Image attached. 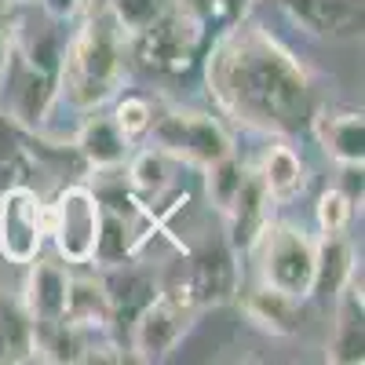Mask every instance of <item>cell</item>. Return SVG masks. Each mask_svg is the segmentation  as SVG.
Listing matches in <instances>:
<instances>
[{"label":"cell","instance_id":"cell-7","mask_svg":"<svg viewBox=\"0 0 365 365\" xmlns=\"http://www.w3.org/2000/svg\"><path fill=\"white\" fill-rule=\"evenodd\" d=\"M146 135H150V146L165 150L168 158L190 168H205L234 150L230 132L220 125V117L201 113V110H179V106L154 110Z\"/></svg>","mask_w":365,"mask_h":365},{"label":"cell","instance_id":"cell-23","mask_svg":"<svg viewBox=\"0 0 365 365\" xmlns=\"http://www.w3.org/2000/svg\"><path fill=\"white\" fill-rule=\"evenodd\" d=\"M0 361H34V322L19 296L0 292Z\"/></svg>","mask_w":365,"mask_h":365},{"label":"cell","instance_id":"cell-6","mask_svg":"<svg viewBox=\"0 0 365 365\" xmlns=\"http://www.w3.org/2000/svg\"><path fill=\"white\" fill-rule=\"evenodd\" d=\"M103 234V201L96 187L70 182L48 205V237L66 267H91Z\"/></svg>","mask_w":365,"mask_h":365},{"label":"cell","instance_id":"cell-25","mask_svg":"<svg viewBox=\"0 0 365 365\" xmlns=\"http://www.w3.org/2000/svg\"><path fill=\"white\" fill-rule=\"evenodd\" d=\"M358 208H361V205H354V201H351V194H347V190H340V187L322 190V197H318V205H314V223H318L322 237L347 234V230H351V223H354V212H358Z\"/></svg>","mask_w":365,"mask_h":365},{"label":"cell","instance_id":"cell-3","mask_svg":"<svg viewBox=\"0 0 365 365\" xmlns=\"http://www.w3.org/2000/svg\"><path fill=\"white\" fill-rule=\"evenodd\" d=\"M44 15L41 26L11 15V48L0 70V113L11 125L41 132L58 103V58H63V29Z\"/></svg>","mask_w":365,"mask_h":365},{"label":"cell","instance_id":"cell-29","mask_svg":"<svg viewBox=\"0 0 365 365\" xmlns=\"http://www.w3.org/2000/svg\"><path fill=\"white\" fill-rule=\"evenodd\" d=\"M245 4H256V0H245Z\"/></svg>","mask_w":365,"mask_h":365},{"label":"cell","instance_id":"cell-19","mask_svg":"<svg viewBox=\"0 0 365 365\" xmlns=\"http://www.w3.org/2000/svg\"><path fill=\"white\" fill-rule=\"evenodd\" d=\"M241 311H245V318L256 329L270 332V336H296L299 332V299L282 296L259 282H256V289L241 296Z\"/></svg>","mask_w":365,"mask_h":365},{"label":"cell","instance_id":"cell-18","mask_svg":"<svg viewBox=\"0 0 365 365\" xmlns=\"http://www.w3.org/2000/svg\"><path fill=\"white\" fill-rule=\"evenodd\" d=\"M103 289L110 296V318H113V325H132V318L158 296L161 285H158V274L154 270L135 267L128 259V263L110 267V274L103 278Z\"/></svg>","mask_w":365,"mask_h":365},{"label":"cell","instance_id":"cell-1","mask_svg":"<svg viewBox=\"0 0 365 365\" xmlns=\"http://www.w3.org/2000/svg\"><path fill=\"white\" fill-rule=\"evenodd\" d=\"M205 84L220 113L249 132L292 139L314 113L299 58L259 22L237 15L205 51Z\"/></svg>","mask_w":365,"mask_h":365},{"label":"cell","instance_id":"cell-2","mask_svg":"<svg viewBox=\"0 0 365 365\" xmlns=\"http://www.w3.org/2000/svg\"><path fill=\"white\" fill-rule=\"evenodd\" d=\"M128 73V34L106 4H84V19L63 44L58 58V106L84 117L103 110Z\"/></svg>","mask_w":365,"mask_h":365},{"label":"cell","instance_id":"cell-8","mask_svg":"<svg viewBox=\"0 0 365 365\" xmlns=\"http://www.w3.org/2000/svg\"><path fill=\"white\" fill-rule=\"evenodd\" d=\"M48 241V205L44 197L26 187L11 182L0 190V259L11 267H26L44 252Z\"/></svg>","mask_w":365,"mask_h":365},{"label":"cell","instance_id":"cell-5","mask_svg":"<svg viewBox=\"0 0 365 365\" xmlns=\"http://www.w3.org/2000/svg\"><path fill=\"white\" fill-rule=\"evenodd\" d=\"M205 34L208 29L194 15L168 4L154 22H146L139 34L128 37V58H135V63L146 66L150 73L179 77L201 58Z\"/></svg>","mask_w":365,"mask_h":365},{"label":"cell","instance_id":"cell-10","mask_svg":"<svg viewBox=\"0 0 365 365\" xmlns=\"http://www.w3.org/2000/svg\"><path fill=\"white\" fill-rule=\"evenodd\" d=\"M194 307H220L241 292V263L227 237H205L197 249H182Z\"/></svg>","mask_w":365,"mask_h":365},{"label":"cell","instance_id":"cell-24","mask_svg":"<svg viewBox=\"0 0 365 365\" xmlns=\"http://www.w3.org/2000/svg\"><path fill=\"white\" fill-rule=\"evenodd\" d=\"M245 165L237 161V154L230 150V154H223L220 161H212L201 168V182H205V201L208 208L216 212V216H223V212L230 208V201L237 197L241 182H245Z\"/></svg>","mask_w":365,"mask_h":365},{"label":"cell","instance_id":"cell-12","mask_svg":"<svg viewBox=\"0 0 365 365\" xmlns=\"http://www.w3.org/2000/svg\"><path fill=\"white\" fill-rule=\"evenodd\" d=\"M361 358H365V307H361V263H358L344 289L332 296V332L325 340V361L361 365Z\"/></svg>","mask_w":365,"mask_h":365},{"label":"cell","instance_id":"cell-15","mask_svg":"<svg viewBox=\"0 0 365 365\" xmlns=\"http://www.w3.org/2000/svg\"><path fill=\"white\" fill-rule=\"evenodd\" d=\"M73 146L91 172H120L125 161L132 158V139L120 132L117 120L103 110H91V113L81 117Z\"/></svg>","mask_w":365,"mask_h":365},{"label":"cell","instance_id":"cell-27","mask_svg":"<svg viewBox=\"0 0 365 365\" xmlns=\"http://www.w3.org/2000/svg\"><path fill=\"white\" fill-rule=\"evenodd\" d=\"M88 0H41V11L51 15L55 22H73L81 11H84Z\"/></svg>","mask_w":365,"mask_h":365},{"label":"cell","instance_id":"cell-21","mask_svg":"<svg viewBox=\"0 0 365 365\" xmlns=\"http://www.w3.org/2000/svg\"><path fill=\"white\" fill-rule=\"evenodd\" d=\"M358 267V256L351 249V241L344 234H332L318 241V263H314V289L311 299H332L344 282L351 278V270Z\"/></svg>","mask_w":365,"mask_h":365},{"label":"cell","instance_id":"cell-17","mask_svg":"<svg viewBox=\"0 0 365 365\" xmlns=\"http://www.w3.org/2000/svg\"><path fill=\"white\" fill-rule=\"evenodd\" d=\"M125 187H128V194L135 197V205H143L146 212L150 208H158L172 190H175V168H179V161L175 158H168L165 150H158V146H146V150H139V154H132L128 161H125Z\"/></svg>","mask_w":365,"mask_h":365},{"label":"cell","instance_id":"cell-28","mask_svg":"<svg viewBox=\"0 0 365 365\" xmlns=\"http://www.w3.org/2000/svg\"><path fill=\"white\" fill-rule=\"evenodd\" d=\"M8 48H11V8L0 0V70H4Z\"/></svg>","mask_w":365,"mask_h":365},{"label":"cell","instance_id":"cell-22","mask_svg":"<svg viewBox=\"0 0 365 365\" xmlns=\"http://www.w3.org/2000/svg\"><path fill=\"white\" fill-rule=\"evenodd\" d=\"M66 322L84 332H110V296L103 289V278H73L70 282V303H66Z\"/></svg>","mask_w":365,"mask_h":365},{"label":"cell","instance_id":"cell-4","mask_svg":"<svg viewBox=\"0 0 365 365\" xmlns=\"http://www.w3.org/2000/svg\"><path fill=\"white\" fill-rule=\"evenodd\" d=\"M256 259V282L282 292V296H292L299 303L311 299V289H314V263H318V241L303 230L299 223L292 220H270L256 245L245 252Z\"/></svg>","mask_w":365,"mask_h":365},{"label":"cell","instance_id":"cell-20","mask_svg":"<svg viewBox=\"0 0 365 365\" xmlns=\"http://www.w3.org/2000/svg\"><path fill=\"white\" fill-rule=\"evenodd\" d=\"M259 179H263V187L270 190L274 201H292L303 194V187H307V168H303V158L296 154V150L289 143H274L263 161H259Z\"/></svg>","mask_w":365,"mask_h":365},{"label":"cell","instance_id":"cell-9","mask_svg":"<svg viewBox=\"0 0 365 365\" xmlns=\"http://www.w3.org/2000/svg\"><path fill=\"white\" fill-rule=\"evenodd\" d=\"M194 318H197L194 303L158 289V296L150 299L128 325V351H132V358L135 361H161V358H168L179 347V340L187 336V329L194 325Z\"/></svg>","mask_w":365,"mask_h":365},{"label":"cell","instance_id":"cell-13","mask_svg":"<svg viewBox=\"0 0 365 365\" xmlns=\"http://www.w3.org/2000/svg\"><path fill=\"white\" fill-rule=\"evenodd\" d=\"M70 282L73 274L63 259H29L26 263V282H22V307L34 325L66 322V303H70Z\"/></svg>","mask_w":365,"mask_h":365},{"label":"cell","instance_id":"cell-16","mask_svg":"<svg viewBox=\"0 0 365 365\" xmlns=\"http://www.w3.org/2000/svg\"><path fill=\"white\" fill-rule=\"evenodd\" d=\"M307 128L336 165H365V117H361V110H314Z\"/></svg>","mask_w":365,"mask_h":365},{"label":"cell","instance_id":"cell-14","mask_svg":"<svg viewBox=\"0 0 365 365\" xmlns=\"http://www.w3.org/2000/svg\"><path fill=\"white\" fill-rule=\"evenodd\" d=\"M274 201L270 197V190L263 187V179H259V172L256 168H249L245 172V182H241V190H237V197L230 201V208L223 212V227H227V245L237 252V256H245L252 245H256V237H259V230L274 220Z\"/></svg>","mask_w":365,"mask_h":365},{"label":"cell","instance_id":"cell-26","mask_svg":"<svg viewBox=\"0 0 365 365\" xmlns=\"http://www.w3.org/2000/svg\"><path fill=\"white\" fill-rule=\"evenodd\" d=\"M110 117L117 120V128L135 143V139H143V135L150 132V120H154V103H150L146 96H135V91H125V96L117 91Z\"/></svg>","mask_w":365,"mask_h":365},{"label":"cell","instance_id":"cell-11","mask_svg":"<svg viewBox=\"0 0 365 365\" xmlns=\"http://www.w3.org/2000/svg\"><path fill=\"white\" fill-rule=\"evenodd\" d=\"M282 15L325 44H351L361 37V0H274Z\"/></svg>","mask_w":365,"mask_h":365}]
</instances>
